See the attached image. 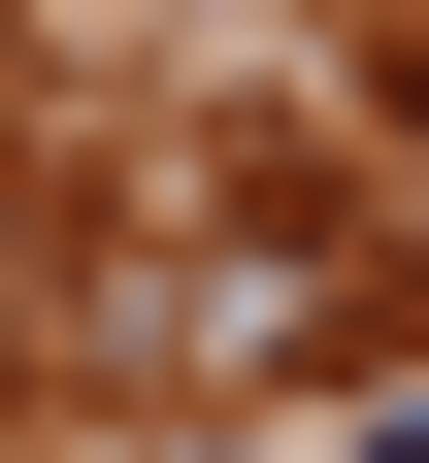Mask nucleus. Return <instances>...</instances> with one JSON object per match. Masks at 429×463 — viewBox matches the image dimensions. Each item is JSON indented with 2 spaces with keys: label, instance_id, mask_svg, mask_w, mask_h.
Instances as JSON below:
<instances>
[{
  "label": "nucleus",
  "instance_id": "obj_1",
  "mask_svg": "<svg viewBox=\"0 0 429 463\" xmlns=\"http://www.w3.org/2000/svg\"><path fill=\"white\" fill-rule=\"evenodd\" d=\"M396 199H429V0H396Z\"/></svg>",
  "mask_w": 429,
  "mask_h": 463
}]
</instances>
